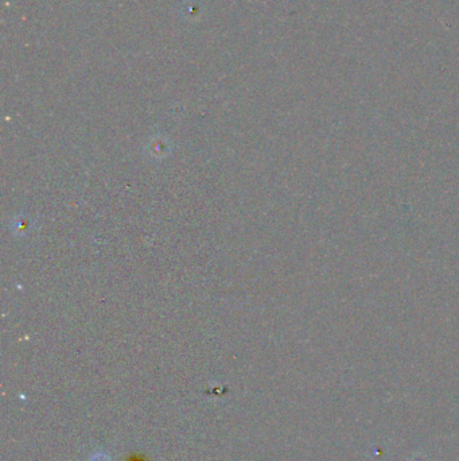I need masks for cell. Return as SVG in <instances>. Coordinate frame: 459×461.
<instances>
[{
  "instance_id": "6da1fadb",
  "label": "cell",
  "mask_w": 459,
  "mask_h": 461,
  "mask_svg": "<svg viewBox=\"0 0 459 461\" xmlns=\"http://www.w3.org/2000/svg\"><path fill=\"white\" fill-rule=\"evenodd\" d=\"M125 461H151L143 453H131Z\"/></svg>"
}]
</instances>
